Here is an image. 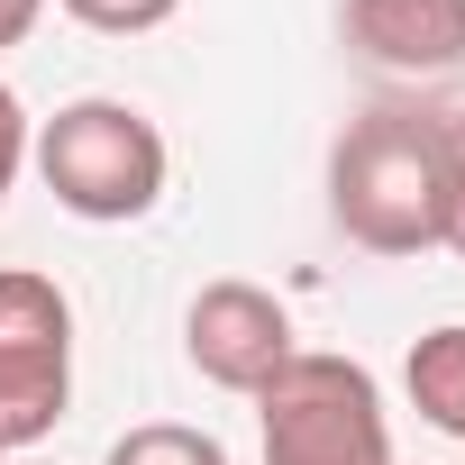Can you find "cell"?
I'll list each match as a JSON object with an SVG mask.
<instances>
[{
	"mask_svg": "<svg viewBox=\"0 0 465 465\" xmlns=\"http://www.w3.org/2000/svg\"><path fill=\"white\" fill-rule=\"evenodd\" d=\"M10 465H46V456H10Z\"/></svg>",
	"mask_w": 465,
	"mask_h": 465,
	"instance_id": "obj_13",
	"label": "cell"
},
{
	"mask_svg": "<svg viewBox=\"0 0 465 465\" xmlns=\"http://www.w3.org/2000/svg\"><path fill=\"white\" fill-rule=\"evenodd\" d=\"M101 465H228V447L210 438V429H183V420H146V429H128Z\"/></svg>",
	"mask_w": 465,
	"mask_h": 465,
	"instance_id": "obj_8",
	"label": "cell"
},
{
	"mask_svg": "<svg viewBox=\"0 0 465 465\" xmlns=\"http://www.w3.org/2000/svg\"><path fill=\"white\" fill-rule=\"evenodd\" d=\"M338 37L374 64V74H456L465 64V0H347Z\"/></svg>",
	"mask_w": 465,
	"mask_h": 465,
	"instance_id": "obj_6",
	"label": "cell"
},
{
	"mask_svg": "<svg viewBox=\"0 0 465 465\" xmlns=\"http://www.w3.org/2000/svg\"><path fill=\"white\" fill-rule=\"evenodd\" d=\"M256 420L265 465H392V420L356 356L292 347V365L256 392Z\"/></svg>",
	"mask_w": 465,
	"mask_h": 465,
	"instance_id": "obj_3",
	"label": "cell"
},
{
	"mask_svg": "<svg viewBox=\"0 0 465 465\" xmlns=\"http://www.w3.org/2000/svg\"><path fill=\"white\" fill-rule=\"evenodd\" d=\"M0 465H10V456H0Z\"/></svg>",
	"mask_w": 465,
	"mask_h": 465,
	"instance_id": "obj_14",
	"label": "cell"
},
{
	"mask_svg": "<svg viewBox=\"0 0 465 465\" xmlns=\"http://www.w3.org/2000/svg\"><path fill=\"white\" fill-rule=\"evenodd\" d=\"M28 146H37V128H28V101L0 83V201L19 192V173H28Z\"/></svg>",
	"mask_w": 465,
	"mask_h": 465,
	"instance_id": "obj_10",
	"label": "cell"
},
{
	"mask_svg": "<svg viewBox=\"0 0 465 465\" xmlns=\"http://www.w3.org/2000/svg\"><path fill=\"white\" fill-rule=\"evenodd\" d=\"M401 383H411V411H420L438 438H465V320L429 329V338L411 347Z\"/></svg>",
	"mask_w": 465,
	"mask_h": 465,
	"instance_id": "obj_7",
	"label": "cell"
},
{
	"mask_svg": "<svg viewBox=\"0 0 465 465\" xmlns=\"http://www.w3.org/2000/svg\"><path fill=\"white\" fill-rule=\"evenodd\" d=\"M74 401V302L55 274H0V456H37Z\"/></svg>",
	"mask_w": 465,
	"mask_h": 465,
	"instance_id": "obj_4",
	"label": "cell"
},
{
	"mask_svg": "<svg viewBox=\"0 0 465 465\" xmlns=\"http://www.w3.org/2000/svg\"><path fill=\"white\" fill-rule=\"evenodd\" d=\"M447 247H456V256H465V201H456V238H447Z\"/></svg>",
	"mask_w": 465,
	"mask_h": 465,
	"instance_id": "obj_12",
	"label": "cell"
},
{
	"mask_svg": "<svg viewBox=\"0 0 465 465\" xmlns=\"http://www.w3.org/2000/svg\"><path fill=\"white\" fill-rule=\"evenodd\" d=\"M183 356H192V374L201 383H219V392H265L283 365H292V311L265 292V283H201L192 292V311H183Z\"/></svg>",
	"mask_w": 465,
	"mask_h": 465,
	"instance_id": "obj_5",
	"label": "cell"
},
{
	"mask_svg": "<svg viewBox=\"0 0 465 465\" xmlns=\"http://www.w3.org/2000/svg\"><path fill=\"white\" fill-rule=\"evenodd\" d=\"M37 19H46V0H0V55L28 46V37H37Z\"/></svg>",
	"mask_w": 465,
	"mask_h": 465,
	"instance_id": "obj_11",
	"label": "cell"
},
{
	"mask_svg": "<svg viewBox=\"0 0 465 465\" xmlns=\"http://www.w3.org/2000/svg\"><path fill=\"white\" fill-rule=\"evenodd\" d=\"M465 201V119L447 110H365L329 146V219L365 256H429L456 238Z\"/></svg>",
	"mask_w": 465,
	"mask_h": 465,
	"instance_id": "obj_1",
	"label": "cell"
},
{
	"mask_svg": "<svg viewBox=\"0 0 465 465\" xmlns=\"http://www.w3.org/2000/svg\"><path fill=\"white\" fill-rule=\"evenodd\" d=\"M28 164H37V183L55 192V210H74V219H92V228L146 219V210L164 201V183H173L164 128H155L137 101H110V92L64 101V110L37 128Z\"/></svg>",
	"mask_w": 465,
	"mask_h": 465,
	"instance_id": "obj_2",
	"label": "cell"
},
{
	"mask_svg": "<svg viewBox=\"0 0 465 465\" xmlns=\"http://www.w3.org/2000/svg\"><path fill=\"white\" fill-rule=\"evenodd\" d=\"M55 10L83 19L92 37H155V28L183 10V0H55Z\"/></svg>",
	"mask_w": 465,
	"mask_h": 465,
	"instance_id": "obj_9",
	"label": "cell"
}]
</instances>
